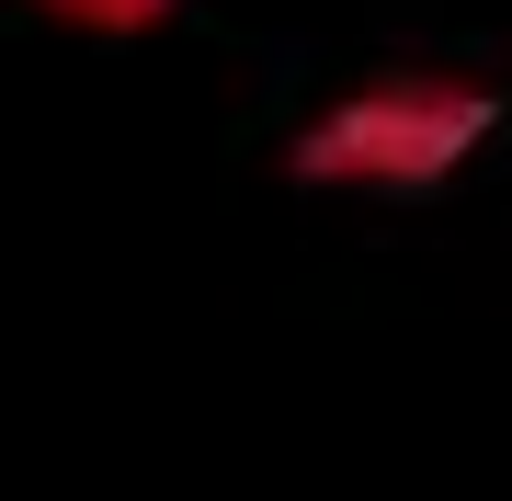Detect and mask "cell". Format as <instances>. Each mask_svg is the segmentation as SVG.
<instances>
[{
	"label": "cell",
	"instance_id": "obj_2",
	"mask_svg": "<svg viewBox=\"0 0 512 501\" xmlns=\"http://www.w3.org/2000/svg\"><path fill=\"white\" fill-rule=\"evenodd\" d=\"M57 23H80V35H160L171 0H46Z\"/></svg>",
	"mask_w": 512,
	"mask_h": 501
},
{
	"label": "cell",
	"instance_id": "obj_1",
	"mask_svg": "<svg viewBox=\"0 0 512 501\" xmlns=\"http://www.w3.org/2000/svg\"><path fill=\"white\" fill-rule=\"evenodd\" d=\"M501 126L490 80H444V69H376L342 103H319L296 126V183L319 194H433L478 160V137Z\"/></svg>",
	"mask_w": 512,
	"mask_h": 501
}]
</instances>
